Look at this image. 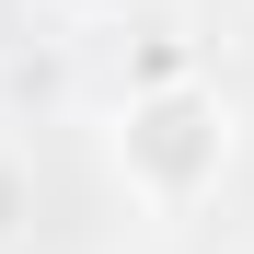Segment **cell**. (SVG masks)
Segmentation results:
<instances>
[{
	"mask_svg": "<svg viewBox=\"0 0 254 254\" xmlns=\"http://www.w3.org/2000/svg\"><path fill=\"white\" fill-rule=\"evenodd\" d=\"M116 174L150 220H185V208L220 196L231 174V93L220 81H174V93H127L116 104Z\"/></svg>",
	"mask_w": 254,
	"mask_h": 254,
	"instance_id": "obj_1",
	"label": "cell"
},
{
	"mask_svg": "<svg viewBox=\"0 0 254 254\" xmlns=\"http://www.w3.org/2000/svg\"><path fill=\"white\" fill-rule=\"evenodd\" d=\"M174 81H208V69H196L185 35L162 23V35H139V58H127V93H174Z\"/></svg>",
	"mask_w": 254,
	"mask_h": 254,
	"instance_id": "obj_2",
	"label": "cell"
},
{
	"mask_svg": "<svg viewBox=\"0 0 254 254\" xmlns=\"http://www.w3.org/2000/svg\"><path fill=\"white\" fill-rule=\"evenodd\" d=\"M23 220H35V174H23V150H0V254L23 243Z\"/></svg>",
	"mask_w": 254,
	"mask_h": 254,
	"instance_id": "obj_3",
	"label": "cell"
},
{
	"mask_svg": "<svg viewBox=\"0 0 254 254\" xmlns=\"http://www.w3.org/2000/svg\"><path fill=\"white\" fill-rule=\"evenodd\" d=\"M47 12H58V23H127L139 0H47Z\"/></svg>",
	"mask_w": 254,
	"mask_h": 254,
	"instance_id": "obj_4",
	"label": "cell"
}]
</instances>
